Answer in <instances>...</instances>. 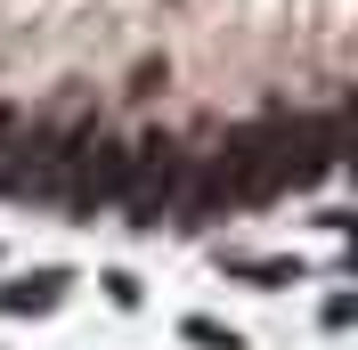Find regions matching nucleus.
Masks as SVG:
<instances>
[{
    "label": "nucleus",
    "instance_id": "obj_1",
    "mask_svg": "<svg viewBox=\"0 0 358 350\" xmlns=\"http://www.w3.org/2000/svg\"><path fill=\"white\" fill-rule=\"evenodd\" d=\"M57 196H66L73 212L131 196V147H122V139H82V147H66V179H57Z\"/></svg>",
    "mask_w": 358,
    "mask_h": 350
},
{
    "label": "nucleus",
    "instance_id": "obj_2",
    "mask_svg": "<svg viewBox=\"0 0 358 350\" xmlns=\"http://www.w3.org/2000/svg\"><path fill=\"white\" fill-rule=\"evenodd\" d=\"M17 163H0V196H57V179H66V139H49V131H33V139H17Z\"/></svg>",
    "mask_w": 358,
    "mask_h": 350
},
{
    "label": "nucleus",
    "instance_id": "obj_3",
    "mask_svg": "<svg viewBox=\"0 0 358 350\" xmlns=\"http://www.w3.org/2000/svg\"><path fill=\"white\" fill-rule=\"evenodd\" d=\"M57 285H66V269H41V277L8 285V293H0V309H49V302H57Z\"/></svg>",
    "mask_w": 358,
    "mask_h": 350
},
{
    "label": "nucleus",
    "instance_id": "obj_4",
    "mask_svg": "<svg viewBox=\"0 0 358 350\" xmlns=\"http://www.w3.org/2000/svg\"><path fill=\"white\" fill-rule=\"evenodd\" d=\"M236 277H252V285H301V261H236Z\"/></svg>",
    "mask_w": 358,
    "mask_h": 350
},
{
    "label": "nucleus",
    "instance_id": "obj_5",
    "mask_svg": "<svg viewBox=\"0 0 358 350\" xmlns=\"http://www.w3.org/2000/svg\"><path fill=\"white\" fill-rule=\"evenodd\" d=\"M187 342H203V350H236V334L212 326V318H187Z\"/></svg>",
    "mask_w": 358,
    "mask_h": 350
},
{
    "label": "nucleus",
    "instance_id": "obj_6",
    "mask_svg": "<svg viewBox=\"0 0 358 350\" xmlns=\"http://www.w3.org/2000/svg\"><path fill=\"white\" fill-rule=\"evenodd\" d=\"M0 139H8V106H0Z\"/></svg>",
    "mask_w": 358,
    "mask_h": 350
}]
</instances>
